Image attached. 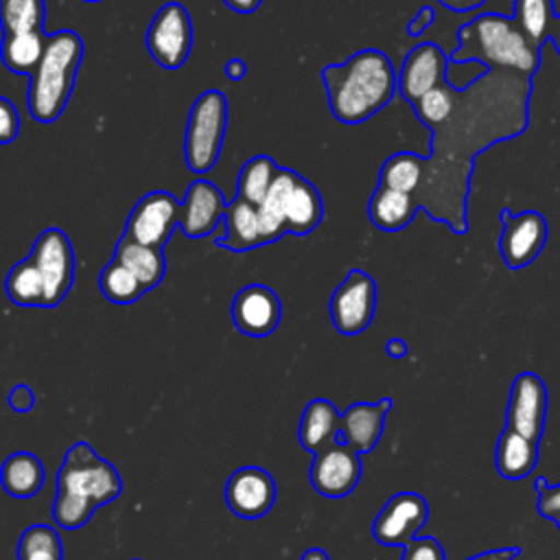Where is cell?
<instances>
[{
    "mask_svg": "<svg viewBox=\"0 0 560 560\" xmlns=\"http://www.w3.org/2000/svg\"><path fill=\"white\" fill-rule=\"evenodd\" d=\"M532 77L486 68L472 83L455 90L448 79L413 103L433 131L431 153L422 158L418 208L455 234H466V199L475 155L494 142L523 133L529 125Z\"/></svg>",
    "mask_w": 560,
    "mask_h": 560,
    "instance_id": "6da1fadb",
    "label": "cell"
},
{
    "mask_svg": "<svg viewBox=\"0 0 560 560\" xmlns=\"http://www.w3.org/2000/svg\"><path fill=\"white\" fill-rule=\"evenodd\" d=\"M332 116L343 125H359L381 112L396 94V70L376 48H363L343 63L322 70Z\"/></svg>",
    "mask_w": 560,
    "mask_h": 560,
    "instance_id": "7a4b0ae2",
    "label": "cell"
},
{
    "mask_svg": "<svg viewBox=\"0 0 560 560\" xmlns=\"http://www.w3.org/2000/svg\"><path fill=\"white\" fill-rule=\"evenodd\" d=\"M120 492L122 479L114 464L79 440L68 448L57 470L52 521L63 529H79L98 508L116 501Z\"/></svg>",
    "mask_w": 560,
    "mask_h": 560,
    "instance_id": "3957f363",
    "label": "cell"
},
{
    "mask_svg": "<svg viewBox=\"0 0 560 560\" xmlns=\"http://www.w3.org/2000/svg\"><path fill=\"white\" fill-rule=\"evenodd\" d=\"M457 48L448 55L451 63H483L534 77L540 66V44L525 28L503 13H481L457 31Z\"/></svg>",
    "mask_w": 560,
    "mask_h": 560,
    "instance_id": "277c9868",
    "label": "cell"
},
{
    "mask_svg": "<svg viewBox=\"0 0 560 560\" xmlns=\"http://www.w3.org/2000/svg\"><path fill=\"white\" fill-rule=\"evenodd\" d=\"M81 59L83 42L74 31L61 28L48 35L28 85V112L37 122L48 125L61 116L72 94Z\"/></svg>",
    "mask_w": 560,
    "mask_h": 560,
    "instance_id": "5b68a950",
    "label": "cell"
},
{
    "mask_svg": "<svg viewBox=\"0 0 560 560\" xmlns=\"http://www.w3.org/2000/svg\"><path fill=\"white\" fill-rule=\"evenodd\" d=\"M324 219V203L317 188L291 168H280L258 206L262 243H273L280 236H304Z\"/></svg>",
    "mask_w": 560,
    "mask_h": 560,
    "instance_id": "8992f818",
    "label": "cell"
},
{
    "mask_svg": "<svg viewBox=\"0 0 560 560\" xmlns=\"http://www.w3.org/2000/svg\"><path fill=\"white\" fill-rule=\"evenodd\" d=\"M225 129H228L225 94L219 90L201 92L190 107V116L184 133V160L192 173L203 175L217 164L221 155Z\"/></svg>",
    "mask_w": 560,
    "mask_h": 560,
    "instance_id": "52a82bcc",
    "label": "cell"
},
{
    "mask_svg": "<svg viewBox=\"0 0 560 560\" xmlns=\"http://www.w3.org/2000/svg\"><path fill=\"white\" fill-rule=\"evenodd\" d=\"M144 42L158 66L166 70L179 68L192 48L190 13L179 2L162 4L147 28Z\"/></svg>",
    "mask_w": 560,
    "mask_h": 560,
    "instance_id": "ba28073f",
    "label": "cell"
},
{
    "mask_svg": "<svg viewBox=\"0 0 560 560\" xmlns=\"http://www.w3.org/2000/svg\"><path fill=\"white\" fill-rule=\"evenodd\" d=\"M31 260L44 276L46 287V304L44 308H55L70 293L74 282V252L68 234L59 228H46L33 249Z\"/></svg>",
    "mask_w": 560,
    "mask_h": 560,
    "instance_id": "9c48e42d",
    "label": "cell"
},
{
    "mask_svg": "<svg viewBox=\"0 0 560 560\" xmlns=\"http://www.w3.org/2000/svg\"><path fill=\"white\" fill-rule=\"evenodd\" d=\"M330 322L341 335L363 332L376 313V282L361 269H350L330 295Z\"/></svg>",
    "mask_w": 560,
    "mask_h": 560,
    "instance_id": "30bf717a",
    "label": "cell"
},
{
    "mask_svg": "<svg viewBox=\"0 0 560 560\" xmlns=\"http://www.w3.org/2000/svg\"><path fill=\"white\" fill-rule=\"evenodd\" d=\"M499 219L503 225L499 236V252L503 262L514 271L532 265L547 243V219L536 210H523L514 214L510 208H503Z\"/></svg>",
    "mask_w": 560,
    "mask_h": 560,
    "instance_id": "8fae6325",
    "label": "cell"
},
{
    "mask_svg": "<svg viewBox=\"0 0 560 560\" xmlns=\"http://www.w3.org/2000/svg\"><path fill=\"white\" fill-rule=\"evenodd\" d=\"M361 472V455L343 440H335L313 455L308 479L317 494L341 499L359 486Z\"/></svg>",
    "mask_w": 560,
    "mask_h": 560,
    "instance_id": "7c38bea8",
    "label": "cell"
},
{
    "mask_svg": "<svg viewBox=\"0 0 560 560\" xmlns=\"http://www.w3.org/2000/svg\"><path fill=\"white\" fill-rule=\"evenodd\" d=\"M429 521V503L418 492H396L378 510L372 536L385 547H405Z\"/></svg>",
    "mask_w": 560,
    "mask_h": 560,
    "instance_id": "4fadbf2b",
    "label": "cell"
},
{
    "mask_svg": "<svg viewBox=\"0 0 560 560\" xmlns=\"http://www.w3.org/2000/svg\"><path fill=\"white\" fill-rule=\"evenodd\" d=\"M179 208L182 201H177L171 192L153 190L133 206L122 236L142 245L164 247L179 223Z\"/></svg>",
    "mask_w": 560,
    "mask_h": 560,
    "instance_id": "5bb4252c",
    "label": "cell"
},
{
    "mask_svg": "<svg viewBox=\"0 0 560 560\" xmlns=\"http://www.w3.org/2000/svg\"><path fill=\"white\" fill-rule=\"evenodd\" d=\"M547 385L536 372H518L508 396L505 427L534 442H540L547 420Z\"/></svg>",
    "mask_w": 560,
    "mask_h": 560,
    "instance_id": "9a60e30c",
    "label": "cell"
},
{
    "mask_svg": "<svg viewBox=\"0 0 560 560\" xmlns=\"http://www.w3.org/2000/svg\"><path fill=\"white\" fill-rule=\"evenodd\" d=\"M276 481L260 466H241L225 481V503L245 521L262 518L276 503Z\"/></svg>",
    "mask_w": 560,
    "mask_h": 560,
    "instance_id": "2e32d148",
    "label": "cell"
},
{
    "mask_svg": "<svg viewBox=\"0 0 560 560\" xmlns=\"http://www.w3.org/2000/svg\"><path fill=\"white\" fill-rule=\"evenodd\" d=\"M446 66L448 57L438 44L422 42L413 46L407 52L402 68L396 72V88L400 96L409 105L418 103L424 94H429L442 81H446Z\"/></svg>",
    "mask_w": 560,
    "mask_h": 560,
    "instance_id": "e0dca14e",
    "label": "cell"
},
{
    "mask_svg": "<svg viewBox=\"0 0 560 560\" xmlns=\"http://www.w3.org/2000/svg\"><path fill=\"white\" fill-rule=\"evenodd\" d=\"M232 324L236 330L249 337H267L280 326L282 304L273 289L252 282L245 284L230 306Z\"/></svg>",
    "mask_w": 560,
    "mask_h": 560,
    "instance_id": "ac0fdd59",
    "label": "cell"
},
{
    "mask_svg": "<svg viewBox=\"0 0 560 560\" xmlns=\"http://www.w3.org/2000/svg\"><path fill=\"white\" fill-rule=\"evenodd\" d=\"M225 199L221 190L208 179H195L182 201L177 228L188 238H203L214 232L225 214Z\"/></svg>",
    "mask_w": 560,
    "mask_h": 560,
    "instance_id": "d6986e66",
    "label": "cell"
},
{
    "mask_svg": "<svg viewBox=\"0 0 560 560\" xmlns=\"http://www.w3.org/2000/svg\"><path fill=\"white\" fill-rule=\"evenodd\" d=\"M392 409V398H381L376 402H352L341 411V440L354 448L359 455L374 451L378 444L383 429H385V418Z\"/></svg>",
    "mask_w": 560,
    "mask_h": 560,
    "instance_id": "ffe728a7",
    "label": "cell"
},
{
    "mask_svg": "<svg viewBox=\"0 0 560 560\" xmlns=\"http://www.w3.org/2000/svg\"><path fill=\"white\" fill-rule=\"evenodd\" d=\"M339 431H341V413L330 400L313 398L304 407L298 424V438L304 451L315 455L317 451L332 444L335 440H341Z\"/></svg>",
    "mask_w": 560,
    "mask_h": 560,
    "instance_id": "44dd1931",
    "label": "cell"
},
{
    "mask_svg": "<svg viewBox=\"0 0 560 560\" xmlns=\"http://www.w3.org/2000/svg\"><path fill=\"white\" fill-rule=\"evenodd\" d=\"M538 455H540L538 442L505 427L497 440L494 466L503 479L516 481V479H525L527 475L534 472V468L538 464Z\"/></svg>",
    "mask_w": 560,
    "mask_h": 560,
    "instance_id": "7402d4cb",
    "label": "cell"
},
{
    "mask_svg": "<svg viewBox=\"0 0 560 560\" xmlns=\"http://www.w3.org/2000/svg\"><path fill=\"white\" fill-rule=\"evenodd\" d=\"M225 234L217 238L214 243L230 252H247L254 247L265 245L260 234V221H258V206L234 197L225 206Z\"/></svg>",
    "mask_w": 560,
    "mask_h": 560,
    "instance_id": "603a6c76",
    "label": "cell"
},
{
    "mask_svg": "<svg viewBox=\"0 0 560 560\" xmlns=\"http://www.w3.org/2000/svg\"><path fill=\"white\" fill-rule=\"evenodd\" d=\"M418 210L420 208L411 192H400L381 184L368 201V217L372 225L383 232H398L407 228Z\"/></svg>",
    "mask_w": 560,
    "mask_h": 560,
    "instance_id": "cb8c5ba5",
    "label": "cell"
},
{
    "mask_svg": "<svg viewBox=\"0 0 560 560\" xmlns=\"http://www.w3.org/2000/svg\"><path fill=\"white\" fill-rule=\"evenodd\" d=\"M46 470L37 455L28 451L11 453L0 466V486L15 499H31L44 486Z\"/></svg>",
    "mask_w": 560,
    "mask_h": 560,
    "instance_id": "d4e9b609",
    "label": "cell"
},
{
    "mask_svg": "<svg viewBox=\"0 0 560 560\" xmlns=\"http://www.w3.org/2000/svg\"><path fill=\"white\" fill-rule=\"evenodd\" d=\"M114 258L120 260L142 282L147 291L155 289L166 273V258L162 254V247L142 245L127 236H120V241L116 243Z\"/></svg>",
    "mask_w": 560,
    "mask_h": 560,
    "instance_id": "484cf974",
    "label": "cell"
},
{
    "mask_svg": "<svg viewBox=\"0 0 560 560\" xmlns=\"http://www.w3.org/2000/svg\"><path fill=\"white\" fill-rule=\"evenodd\" d=\"M48 35L44 31H28V33H9L2 37L0 44V59L7 70L15 74H33L44 48H46Z\"/></svg>",
    "mask_w": 560,
    "mask_h": 560,
    "instance_id": "4316f807",
    "label": "cell"
},
{
    "mask_svg": "<svg viewBox=\"0 0 560 560\" xmlns=\"http://www.w3.org/2000/svg\"><path fill=\"white\" fill-rule=\"evenodd\" d=\"M4 293L15 306L22 308H44L46 287L44 276L37 265L28 258L15 262L4 278Z\"/></svg>",
    "mask_w": 560,
    "mask_h": 560,
    "instance_id": "83f0119b",
    "label": "cell"
},
{
    "mask_svg": "<svg viewBox=\"0 0 560 560\" xmlns=\"http://www.w3.org/2000/svg\"><path fill=\"white\" fill-rule=\"evenodd\" d=\"M278 173V164L269 155H256L247 160L236 179V197L260 206L267 197V190Z\"/></svg>",
    "mask_w": 560,
    "mask_h": 560,
    "instance_id": "f1b7e54d",
    "label": "cell"
},
{
    "mask_svg": "<svg viewBox=\"0 0 560 560\" xmlns=\"http://www.w3.org/2000/svg\"><path fill=\"white\" fill-rule=\"evenodd\" d=\"M98 289L105 295V300H109L114 304H131L147 293L142 282L116 258H112L101 269Z\"/></svg>",
    "mask_w": 560,
    "mask_h": 560,
    "instance_id": "f546056e",
    "label": "cell"
},
{
    "mask_svg": "<svg viewBox=\"0 0 560 560\" xmlns=\"http://www.w3.org/2000/svg\"><path fill=\"white\" fill-rule=\"evenodd\" d=\"M420 173H422V158L413 151H398L383 162L378 173V184L413 195V190L420 184Z\"/></svg>",
    "mask_w": 560,
    "mask_h": 560,
    "instance_id": "4dcf8cb0",
    "label": "cell"
},
{
    "mask_svg": "<svg viewBox=\"0 0 560 560\" xmlns=\"http://www.w3.org/2000/svg\"><path fill=\"white\" fill-rule=\"evenodd\" d=\"M18 560H63L61 536L46 523L28 525L18 540Z\"/></svg>",
    "mask_w": 560,
    "mask_h": 560,
    "instance_id": "1f68e13d",
    "label": "cell"
},
{
    "mask_svg": "<svg viewBox=\"0 0 560 560\" xmlns=\"http://www.w3.org/2000/svg\"><path fill=\"white\" fill-rule=\"evenodd\" d=\"M44 0H0V26L4 35L44 31Z\"/></svg>",
    "mask_w": 560,
    "mask_h": 560,
    "instance_id": "d6a6232c",
    "label": "cell"
},
{
    "mask_svg": "<svg viewBox=\"0 0 560 560\" xmlns=\"http://www.w3.org/2000/svg\"><path fill=\"white\" fill-rule=\"evenodd\" d=\"M553 18L556 11L551 0H514V20L540 46L549 39Z\"/></svg>",
    "mask_w": 560,
    "mask_h": 560,
    "instance_id": "836d02e7",
    "label": "cell"
},
{
    "mask_svg": "<svg viewBox=\"0 0 560 560\" xmlns=\"http://www.w3.org/2000/svg\"><path fill=\"white\" fill-rule=\"evenodd\" d=\"M534 488H536V512L551 521L558 529H560V483L558 486H551L547 483V479L542 475H538L534 479Z\"/></svg>",
    "mask_w": 560,
    "mask_h": 560,
    "instance_id": "e575fe53",
    "label": "cell"
},
{
    "mask_svg": "<svg viewBox=\"0 0 560 560\" xmlns=\"http://www.w3.org/2000/svg\"><path fill=\"white\" fill-rule=\"evenodd\" d=\"M400 560H446L444 547L433 536H416L402 547Z\"/></svg>",
    "mask_w": 560,
    "mask_h": 560,
    "instance_id": "d590c367",
    "label": "cell"
},
{
    "mask_svg": "<svg viewBox=\"0 0 560 560\" xmlns=\"http://www.w3.org/2000/svg\"><path fill=\"white\" fill-rule=\"evenodd\" d=\"M20 131V114L15 109V105L0 96V144H9L18 138Z\"/></svg>",
    "mask_w": 560,
    "mask_h": 560,
    "instance_id": "8d00e7d4",
    "label": "cell"
},
{
    "mask_svg": "<svg viewBox=\"0 0 560 560\" xmlns=\"http://www.w3.org/2000/svg\"><path fill=\"white\" fill-rule=\"evenodd\" d=\"M7 402L15 413H28L35 407V392L26 383H18L11 387Z\"/></svg>",
    "mask_w": 560,
    "mask_h": 560,
    "instance_id": "74e56055",
    "label": "cell"
},
{
    "mask_svg": "<svg viewBox=\"0 0 560 560\" xmlns=\"http://www.w3.org/2000/svg\"><path fill=\"white\" fill-rule=\"evenodd\" d=\"M433 20H435V9L429 7V4H424V7L416 13V18L407 24V35H409V37H418L420 33H424V31L433 24Z\"/></svg>",
    "mask_w": 560,
    "mask_h": 560,
    "instance_id": "f35d334b",
    "label": "cell"
},
{
    "mask_svg": "<svg viewBox=\"0 0 560 560\" xmlns=\"http://www.w3.org/2000/svg\"><path fill=\"white\" fill-rule=\"evenodd\" d=\"M521 556V547L512 545V547H501V549H490V551H481L475 553L466 560H516Z\"/></svg>",
    "mask_w": 560,
    "mask_h": 560,
    "instance_id": "ab89813d",
    "label": "cell"
},
{
    "mask_svg": "<svg viewBox=\"0 0 560 560\" xmlns=\"http://www.w3.org/2000/svg\"><path fill=\"white\" fill-rule=\"evenodd\" d=\"M245 72H247V66H245V61L238 59V57H232V59L225 63V77H228L230 81H241V79L245 77Z\"/></svg>",
    "mask_w": 560,
    "mask_h": 560,
    "instance_id": "60d3db41",
    "label": "cell"
},
{
    "mask_svg": "<svg viewBox=\"0 0 560 560\" xmlns=\"http://www.w3.org/2000/svg\"><path fill=\"white\" fill-rule=\"evenodd\" d=\"M440 4L451 11H472L486 4V0H440Z\"/></svg>",
    "mask_w": 560,
    "mask_h": 560,
    "instance_id": "b9f144b4",
    "label": "cell"
},
{
    "mask_svg": "<svg viewBox=\"0 0 560 560\" xmlns=\"http://www.w3.org/2000/svg\"><path fill=\"white\" fill-rule=\"evenodd\" d=\"M223 2L236 13H252L262 4V0H223Z\"/></svg>",
    "mask_w": 560,
    "mask_h": 560,
    "instance_id": "7bdbcfd3",
    "label": "cell"
},
{
    "mask_svg": "<svg viewBox=\"0 0 560 560\" xmlns=\"http://www.w3.org/2000/svg\"><path fill=\"white\" fill-rule=\"evenodd\" d=\"M385 352H387L392 359H402V357L407 354V343H405V339L392 337V339L385 343Z\"/></svg>",
    "mask_w": 560,
    "mask_h": 560,
    "instance_id": "ee69618b",
    "label": "cell"
},
{
    "mask_svg": "<svg viewBox=\"0 0 560 560\" xmlns=\"http://www.w3.org/2000/svg\"><path fill=\"white\" fill-rule=\"evenodd\" d=\"M549 39L553 42L558 55H560V13H556L553 22H551V28H549Z\"/></svg>",
    "mask_w": 560,
    "mask_h": 560,
    "instance_id": "f6af8a7d",
    "label": "cell"
},
{
    "mask_svg": "<svg viewBox=\"0 0 560 560\" xmlns=\"http://www.w3.org/2000/svg\"><path fill=\"white\" fill-rule=\"evenodd\" d=\"M300 560H330L328 558V553L324 551V549H319V547H311V549H306L304 553H302V558Z\"/></svg>",
    "mask_w": 560,
    "mask_h": 560,
    "instance_id": "bcb514c9",
    "label": "cell"
},
{
    "mask_svg": "<svg viewBox=\"0 0 560 560\" xmlns=\"http://www.w3.org/2000/svg\"><path fill=\"white\" fill-rule=\"evenodd\" d=\"M83 2H101V0H83Z\"/></svg>",
    "mask_w": 560,
    "mask_h": 560,
    "instance_id": "7dc6e473",
    "label": "cell"
},
{
    "mask_svg": "<svg viewBox=\"0 0 560 560\" xmlns=\"http://www.w3.org/2000/svg\"><path fill=\"white\" fill-rule=\"evenodd\" d=\"M131 560H140V558H131Z\"/></svg>",
    "mask_w": 560,
    "mask_h": 560,
    "instance_id": "c3c4849f",
    "label": "cell"
}]
</instances>
